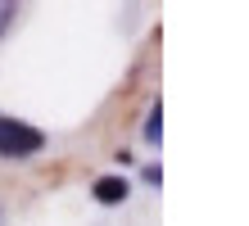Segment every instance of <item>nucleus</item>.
Instances as JSON below:
<instances>
[{
	"instance_id": "5",
	"label": "nucleus",
	"mask_w": 249,
	"mask_h": 226,
	"mask_svg": "<svg viewBox=\"0 0 249 226\" xmlns=\"http://www.w3.org/2000/svg\"><path fill=\"white\" fill-rule=\"evenodd\" d=\"M9 18H14V5H0V27H5Z\"/></svg>"
},
{
	"instance_id": "2",
	"label": "nucleus",
	"mask_w": 249,
	"mask_h": 226,
	"mask_svg": "<svg viewBox=\"0 0 249 226\" xmlns=\"http://www.w3.org/2000/svg\"><path fill=\"white\" fill-rule=\"evenodd\" d=\"M127 190H131V181H127V176H100L91 194H95L100 204H123V199H127Z\"/></svg>"
},
{
	"instance_id": "4",
	"label": "nucleus",
	"mask_w": 249,
	"mask_h": 226,
	"mask_svg": "<svg viewBox=\"0 0 249 226\" xmlns=\"http://www.w3.org/2000/svg\"><path fill=\"white\" fill-rule=\"evenodd\" d=\"M145 181H150V186H159V181H163V168H159V163H145V172H141Z\"/></svg>"
},
{
	"instance_id": "1",
	"label": "nucleus",
	"mask_w": 249,
	"mask_h": 226,
	"mask_svg": "<svg viewBox=\"0 0 249 226\" xmlns=\"http://www.w3.org/2000/svg\"><path fill=\"white\" fill-rule=\"evenodd\" d=\"M46 149V131L18 118H0V158H32Z\"/></svg>"
},
{
	"instance_id": "3",
	"label": "nucleus",
	"mask_w": 249,
	"mask_h": 226,
	"mask_svg": "<svg viewBox=\"0 0 249 226\" xmlns=\"http://www.w3.org/2000/svg\"><path fill=\"white\" fill-rule=\"evenodd\" d=\"M159 136H163V109L154 104V109H150V118H145V140H150V145H159Z\"/></svg>"
}]
</instances>
